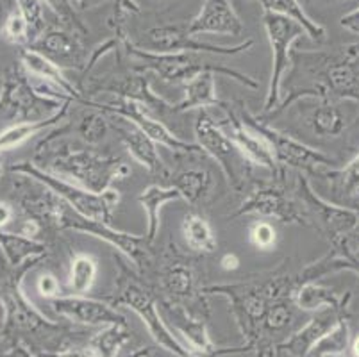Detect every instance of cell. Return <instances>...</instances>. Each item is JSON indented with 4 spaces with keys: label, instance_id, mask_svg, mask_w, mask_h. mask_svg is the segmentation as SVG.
<instances>
[{
    "label": "cell",
    "instance_id": "obj_1",
    "mask_svg": "<svg viewBox=\"0 0 359 357\" xmlns=\"http://www.w3.org/2000/svg\"><path fill=\"white\" fill-rule=\"evenodd\" d=\"M54 170L61 177L74 179V184L90 189L93 193H104L115 179H123L130 168L118 157H107L90 150H74L57 157Z\"/></svg>",
    "mask_w": 359,
    "mask_h": 357
},
{
    "label": "cell",
    "instance_id": "obj_2",
    "mask_svg": "<svg viewBox=\"0 0 359 357\" xmlns=\"http://www.w3.org/2000/svg\"><path fill=\"white\" fill-rule=\"evenodd\" d=\"M130 54H135L136 58H140L145 63V68L156 72L159 77H163L165 81H191L197 75L204 74V72H218V74L231 75L233 79H238L241 84L250 88H257V83H254L252 79L247 77V75L240 74L236 70H231V68L225 67H217V65L205 63L201 61L195 55L188 54V52H175V54H158V52H149L143 50V48L135 47L130 45Z\"/></svg>",
    "mask_w": 359,
    "mask_h": 357
},
{
    "label": "cell",
    "instance_id": "obj_3",
    "mask_svg": "<svg viewBox=\"0 0 359 357\" xmlns=\"http://www.w3.org/2000/svg\"><path fill=\"white\" fill-rule=\"evenodd\" d=\"M195 136L198 140V147L210 154L215 161H218L234 189H241L245 179H247L250 161L238 149L236 143L215 126L210 114L204 111L198 114L197 122H195Z\"/></svg>",
    "mask_w": 359,
    "mask_h": 357
},
{
    "label": "cell",
    "instance_id": "obj_4",
    "mask_svg": "<svg viewBox=\"0 0 359 357\" xmlns=\"http://www.w3.org/2000/svg\"><path fill=\"white\" fill-rule=\"evenodd\" d=\"M263 24L269 34L270 45H272V55H273V65H272V81H270V90L266 102H264V109L270 111L276 106L277 98H279L280 90V79L285 75L286 68L290 67V48L295 39L300 36H304L306 31L300 27L297 22L292 18H286L277 13L264 11L263 9Z\"/></svg>",
    "mask_w": 359,
    "mask_h": 357
},
{
    "label": "cell",
    "instance_id": "obj_5",
    "mask_svg": "<svg viewBox=\"0 0 359 357\" xmlns=\"http://www.w3.org/2000/svg\"><path fill=\"white\" fill-rule=\"evenodd\" d=\"M43 181L55 189V195H60L65 204L70 206L72 211L84 216L88 220L111 225L113 211L120 201L118 191L106 189L104 193H93L90 189L74 184V182H68L65 179H54V177L48 175L43 177Z\"/></svg>",
    "mask_w": 359,
    "mask_h": 357
},
{
    "label": "cell",
    "instance_id": "obj_6",
    "mask_svg": "<svg viewBox=\"0 0 359 357\" xmlns=\"http://www.w3.org/2000/svg\"><path fill=\"white\" fill-rule=\"evenodd\" d=\"M93 106L104 107L106 111H111V113H116L118 116L127 118V120H130L133 123H136L152 142L161 143V145L168 147V149L172 150H177V152H194V150L201 149L198 145H190V143H186L182 142V140H179V137H175L174 133H170L159 120H156V118L150 114L149 107H147L145 104L138 102V100L116 95V98H113L111 102H95Z\"/></svg>",
    "mask_w": 359,
    "mask_h": 357
},
{
    "label": "cell",
    "instance_id": "obj_7",
    "mask_svg": "<svg viewBox=\"0 0 359 357\" xmlns=\"http://www.w3.org/2000/svg\"><path fill=\"white\" fill-rule=\"evenodd\" d=\"M147 50L158 52V54H175V52H211V54H238L241 50H247L252 47V39L236 47H218V45L202 43L195 36L188 34L186 27L182 25H163L154 27L145 32L143 39Z\"/></svg>",
    "mask_w": 359,
    "mask_h": 357
},
{
    "label": "cell",
    "instance_id": "obj_8",
    "mask_svg": "<svg viewBox=\"0 0 359 357\" xmlns=\"http://www.w3.org/2000/svg\"><path fill=\"white\" fill-rule=\"evenodd\" d=\"M115 304H126L130 309L135 311L136 314L142 316V320L145 322V325L149 327L150 334L154 336L156 342L166 349L168 352L175 353L177 357H191V353H188V350L182 349L175 338L170 334V330L166 329L165 323H163L161 316H159V309L156 306V302L152 300L147 291H143L138 284L135 283H126L118 291V300H115Z\"/></svg>",
    "mask_w": 359,
    "mask_h": 357
},
{
    "label": "cell",
    "instance_id": "obj_9",
    "mask_svg": "<svg viewBox=\"0 0 359 357\" xmlns=\"http://www.w3.org/2000/svg\"><path fill=\"white\" fill-rule=\"evenodd\" d=\"M245 120H247V118H245ZM247 122H250V127H252L254 130H257V133L270 143L277 161L304 170H313L316 168V166L334 165V159H331V157L325 156V154L309 149L304 143L297 142V140L279 133V130L272 129V127H266L264 123H259L257 120H254V118H250Z\"/></svg>",
    "mask_w": 359,
    "mask_h": 357
},
{
    "label": "cell",
    "instance_id": "obj_10",
    "mask_svg": "<svg viewBox=\"0 0 359 357\" xmlns=\"http://www.w3.org/2000/svg\"><path fill=\"white\" fill-rule=\"evenodd\" d=\"M60 227H70L74 229V231L79 232H90V234L97 236L100 240H106L107 243H111L113 247L118 248V250L126 252L130 260H133V263L138 264V267H143V264L149 263V255H147V245H149V240H147V238L127 234V232H118L111 227V225H104L99 224V222L88 220V218L77 215L75 211L74 216H68L67 213H65Z\"/></svg>",
    "mask_w": 359,
    "mask_h": 357
},
{
    "label": "cell",
    "instance_id": "obj_11",
    "mask_svg": "<svg viewBox=\"0 0 359 357\" xmlns=\"http://www.w3.org/2000/svg\"><path fill=\"white\" fill-rule=\"evenodd\" d=\"M300 188H302V198H304L306 206L315 213L322 229L331 238L332 245L345 240L355 227H359V209L341 208V206H332L322 201L320 196L313 193L306 181L300 182Z\"/></svg>",
    "mask_w": 359,
    "mask_h": 357
},
{
    "label": "cell",
    "instance_id": "obj_12",
    "mask_svg": "<svg viewBox=\"0 0 359 357\" xmlns=\"http://www.w3.org/2000/svg\"><path fill=\"white\" fill-rule=\"evenodd\" d=\"M188 34H229L240 36L243 31L240 16L231 6V0H205L198 15L186 25Z\"/></svg>",
    "mask_w": 359,
    "mask_h": 357
},
{
    "label": "cell",
    "instance_id": "obj_13",
    "mask_svg": "<svg viewBox=\"0 0 359 357\" xmlns=\"http://www.w3.org/2000/svg\"><path fill=\"white\" fill-rule=\"evenodd\" d=\"M113 127L120 134V140L127 147L130 156L135 157L140 165L145 166L149 172L158 173V175H168L165 163L161 161V157H159L158 150H156L154 142L136 123H133L123 116H116Z\"/></svg>",
    "mask_w": 359,
    "mask_h": 357
},
{
    "label": "cell",
    "instance_id": "obj_14",
    "mask_svg": "<svg viewBox=\"0 0 359 357\" xmlns=\"http://www.w3.org/2000/svg\"><path fill=\"white\" fill-rule=\"evenodd\" d=\"M57 313L86 325H126V318L106 304L83 297H68L54 302Z\"/></svg>",
    "mask_w": 359,
    "mask_h": 357
},
{
    "label": "cell",
    "instance_id": "obj_15",
    "mask_svg": "<svg viewBox=\"0 0 359 357\" xmlns=\"http://www.w3.org/2000/svg\"><path fill=\"white\" fill-rule=\"evenodd\" d=\"M347 306L341 307H332V306H325L324 309H320L318 314H316L315 318L304 327V329H300L299 332L293 334L292 338L288 342H285L279 349L286 350L288 353H293V356H308L311 352L313 346L320 342V339L324 338L325 334L329 330L334 329L336 323L339 320H344V311Z\"/></svg>",
    "mask_w": 359,
    "mask_h": 357
},
{
    "label": "cell",
    "instance_id": "obj_16",
    "mask_svg": "<svg viewBox=\"0 0 359 357\" xmlns=\"http://www.w3.org/2000/svg\"><path fill=\"white\" fill-rule=\"evenodd\" d=\"M243 213H256V215L261 216H269V218H276L283 224H295L302 218L297 206L290 201L288 196L273 188L254 191L241 204L240 211L236 215H243Z\"/></svg>",
    "mask_w": 359,
    "mask_h": 357
},
{
    "label": "cell",
    "instance_id": "obj_17",
    "mask_svg": "<svg viewBox=\"0 0 359 357\" xmlns=\"http://www.w3.org/2000/svg\"><path fill=\"white\" fill-rule=\"evenodd\" d=\"M231 134L227 136L236 143L238 149L243 152V156L249 159L252 165L264 166V168H273L277 163L273 150L270 143L261 136L252 127L245 126L243 120L236 116H231Z\"/></svg>",
    "mask_w": 359,
    "mask_h": 357
},
{
    "label": "cell",
    "instance_id": "obj_18",
    "mask_svg": "<svg viewBox=\"0 0 359 357\" xmlns=\"http://www.w3.org/2000/svg\"><path fill=\"white\" fill-rule=\"evenodd\" d=\"M220 98L217 97V88H215L213 72H204L197 75L191 81H188L184 86V98L182 102L174 107V111H188L194 107H210L220 106Z\"/></svg>",
    "mask_w": 359,
    "mask_h": 357
},
{
    "label": "cell",
    "instance_id": "obj_19",
    "mask_svg": "<svg viewBox=\"0 0 359 357\" xmlns=\"http://www.w3.org/2000/svg\"><path fill=\"white\" fill-rule=\"evenodd\" d=\"M41 48L43 52H47L48 55H52L57 61H63V63H70L74 67H81V59H83L84 50L83 43H81L79 36L68 34V32H50L43 38L41 41Z\"/></svg>",
    "mask_w": 359,
    "mask_h": 357
},
{
    "label": "cell",
    "instance_id": "obj_20",
    "mask_svg": "<svg viewBox=\"0 0 359 357\" xmlns=\"http://www.w3.org/2000/svg\"><path fill=\"white\" fill-rule=\"evenodd\" d=\"M177 198H182L181 193L172 186V188H161L158 184L149 186L147 189H143L142 195L138 196L140 204L145 208L147 216H149V232H147V240L149 243L156 240L159 229V209L165 202L170 201H177Z\"/></svg>",
    "mask_w": 359,
    "mask_h": 357
},
{
    "label": "cell",
    "instance_id": "obj_21",
    "mask_svg": "<svg viewBox=\"0 0 359 357\" xmlns=\"http://www.w3.org/2000/svg\"><path fill=\"white\" fill-rule=\"evenodd\" d=\"M22 58H24L25 67H27L32 74L38 75V77L43 79V81L55 83L57 86L63 88V90L67 91L72 98H74V100H81V102L86 104V100H83V98H81L79 91L75 90V86L70 83V81H68V79H65V75L61 74L60 67H57L55 63H52L50 59L45 58L43 54H38V52H32V50L24 52V55H22Z\"/></svg>",
    "mask_w": 359,
    "mask_h": 357
},
{
    "label": "cell",
    "instance_id": "obj_22",
    "mask_svg": "<svg viewBox=\"0 0 359 357\" xmlns=\"http://www.w3.org/2000/svg\"><path fill=\"white\" fill-rule=\"evenodd\" d=\"M257 2L263 6L264 11L277 13V15H283L286 18H292L293 22H297L300 27L304 29L306 34L311 39H322L325 36V29L306 15L302 6L299 4V0H257Z\"/></svg>",
    "mask_w": 359,
    "mask_h": 357
},
{
    "label": "cell",
    "instance_id": "obj_23",
    "mask_svg": "<svg viewBox=\"0 0 359 357\" xmlns=\"http://www.w3.org/2000/svg\"><path fill=\"white\" fill-rule=\"evenodd\" d=\"M172 186L181 193L184 201L197 204L210 191L211 175L202 168L184 170L172 179Z\"/></svg>",
    "mask_w": 359,
    "mask_h": 357
},
{
    "label": "cell",
    "instance_id": "obj_24",
    "mask_svg": "<svg viewBox=\"0 0 359 357\" xmlns=\"http://www.w3.org/2000/svg\"><path fill=\"white\" fill-rule=\"evenodd\" d=\"M348 299H351V295H347V297H338L332 290L311 283V281L309 283H302V288L297 293V304H299L300 309L306 311L322 309L324 306H347Z\"/></svg>",
    "mask_w": 359,
    "mask_h": 357
},
{
    "label": "cell",
    "instance_id": "obj_25",
    "mask_svg": "<svg viewBox=\"0 0 359 357\" xmlns=\"http://www.w3.org/2000/svg\"><path fill=\"white\" fill-rule=\"evenodd\" d=\"M309 126L318 136H339L345 130V118L334 104L324 98V102L313 111Z\"/></svg>",
    "mask_w": 359,
    "mask_h": 357
},
{
    "label": "cell",
    "instance_id": "obj_26",
    "mask_svg": "<svg viewBox=\"0 0 359 357\" xmlns=\"http://www.w3.org/2000/svg\"><path fill=\"white\" fill-rule=\"evenodd\" d=\"M182 231H184V238L188 241V245H190L191 250L211 252L217 247V241H215V236L210 224L204 218H201V216H186Z\"/></svg>",
    "mask_w": 359,
    "mask_h": 357
},
{
    "label": "cell",
    "instance_id": "obj_27",
    "mask_svg": "<svg viewBox=\"0 0 359 357\" xmlns=\"http://www.w3.org/2000/svg\"><path fill=\"white\" fill-rule=\"evenodd\" d=\"M97 277V261L86 254H77L72 260L70 268V284L75 295H83L91 290Z\"/></svg>",
    "mask_w": 359,
    "mask_h": 357
},
{
    "label": "cell",
    "instance_id": "obj_28",
    "mask_svg": "<svg viewBox=\"0 0 359 357\" xmlns=\"http://www.w3.org/2000/svg\"><path fill=\"white\" fill-rule=\"evenodd\" d=\"M348 346V325L345 320H339L334 329L329 330L324 338L320 339L311 352L315 357H338L345 353Z\"/></svg>",
    "mask_w": 359,
    "mask_h": 357
},
{
    "label": "cell",
    "instance_id": "obj_29",
    "mask_svg": "<svg viewBox=\"0 0 359 357\" xmlns=\"http://www.w3.org/2000/svg\"><path fill=\"white\" fill-rule=\"evenodd\" d=\"M127 339H129L127 323L126 325H109V329L100 332L91 342V349L95 350L99 357H115Z\"/></svg>",
    "mask_w": 359,
    "mask_h": 357
},
{
    "label": "cell",
    "instance_id": "obj_30",
    "mask_svg": "<svg viewBox=\"0 0 359 357\" xmlns=\"http://www.w3.org/2000/svg\"><path fill=\"white\" fill-rule=\"evenodd\" d=\"M163 286L174 297H188L194 290V274L184 264H172L163 275Z\"/></svg>",
    "mask_w": 359,
    "mask_h": 357
},
{
    "label": "cell",
    "instance_id": "obj_31",
    "mask_svg": "<svg viewBox=\"0 0 359 357\" xmlns=\"http://www.w3.org/2000/svg\"><path fill=\"white\" fill-rule=\"evenodd\" d=\"M174 323L177 325V329L184 334L186 339H190L191 345L197 346L198 350L204 352V350L211 349V343H210V338H208V334H205L204 323H201L198 320L188 318L184 313L175 314Z\"/></svg>",
    "mask_w": 359,
    "mask_h": 357
},
{
    "label": "cell",
    "instance_id": "obj_32",
    "mask_svg": "<svg viewBox=\"0 0 359 357\" xmlns=\"http://www.w3.org/2000/svg\"><path fill=\"white\" fill-rule=\"evenodd\" d=\"M329 177L334 179L336 188L345 196L359 195V154L345 168L329 173Z\"/></svg>",
    "mask_w": 359,
    "mask_h": 357
},
{
    "label": "cell",
    "instance_id": "obj_33",
    "mask_svg": "<svg viewBox=\"0 0 359 357\" xmlns=\"http://www.w3.org/2000/svg\"><path fill=\"white\" fill-rule=\"evenodd\" d=\"M293 311L288 304L280 302V300H276V302L270 304L269 311L264 314L263 327L264 330L269 332H279V330L286 329L288 325H292L293 322Z\"/></svg>",
    "mask_w": 359,
    "mask_h": 357
},
{
    "label": "cell",
    "instance_id": "obj_34",
    "mask_svg": "<svg viewBox=\"0 0 359 357\" xmlns=\"http://www.w3.org/2000/svg\"><path fill=\"white\" fill-rule=\"evenodd\" d=\"M57 118H60V114H55L54 118H50V120H47V122L22 123V126H16V127H13V129L6 130L4 134H0V150L11 149V147L18 145V143L24 142L25 137L32 136V134L38 133L40 129H43L45 126L52 123L54 120H57Z\"/></svg>",
    "mask_w": 359,
    "mask_h": 357
},
{
    "label": "cell",
    "instance_id": "obj_35",
    "mask_svg": "<svg viewBox=\"0 0 359 357\" xmlns=\"http://www.w3.org/2000/svg\"><path fill=\"white\" fill-rule=\"evenodd\" d=\"M107 130V122L104 120L100 114H91L83 120V126H81V134L86 142L97 143L100 142L104 136H106Z\"/></svg>",
    "mask_w": 359,
    "mask_h": 357
},
{
    "label": "cell",
    "instance_id": "obj_36",
    "mask_svg": "<svg viewBox=\"0 0 359 357\" xmlns=\"http://www.w3.org/2000/svg\"><path fill=\"white\" fill-rule=\"evenodd\" d=\"M250 240L261 250H269V248H272L276 245V229L270 224H266V222H259L250 231Z\"/></svg>",
    "mask_w": 359,
    "mask_h": 357
},
{
    "label": "cell",
    "instance_id": "obj_37",
    "mask_svg": "<svg viewBox=\"0 0 359 357\" xmlns=\"http://www.w3.org/2000/svg\"><path fill=\"white\" fill-rule=\"evenodd\" d=\"M38 290L43 297H55V295H60V283L52 274H45L38 281Z\"/></svg>",
    "mask_w": 359,
    "mask_h": 357
},
{
    "label": "cell",
    "instance_id": "obj_38",
    "mask_svg": "<svg viewBox=\"0 0 359 357\" xmlns=\"http://www.w3.org/2000/svg\"><path fill=\"white\" fill-rule=\"evenodd\" d=\"M25 32H27V22L24 16L15 15L8 22V34L11 39H24Z\"/></svg>",
    "mask_w": 359,
    "mask_h": 357
},
{
    "label": "cell",
    "instance_id": "obj_39",
    "mask_svg": "<svg viewBox=\"0 0 359 357\" xmlns=\"http://www.w3.org/2000/svg\"><path fill=\"white\" fill-rule=\"evenodd\" d=\"M339 25H341L345 31L359 36V8L352 9L351 13H347L345 16H341V18H339Z\"/></svg>",
    "mask_w": 359,
    "mask_h": 357
},
{
    "label": "cell",
    "instance_id": "obj_40",
    "mask_svg": "<svg viewBox=\"0 0 359 357\" xmlns=\"http://www.w3.org/2000/svg\"><path fill=\"white\" fill-rule=\"evenodd\" d=\"M220 264L224 270L231 271V270H236V268L240 267V260H238L236 254H225L224 257H222Z\"/></svg>",
    "mask_w": 359,
    "mask_h": 357
},
{
    "label": "cell",
    "instance_id": "obj_41",
    "mask_svg": "<svg viewBox=\"0 0 359 357\" xmlns=\"http://www.w3.org/2000/svg\"><path fill=\"white\" fill-rule=\"evenodd\" d=\"M9 220H11V209H9V206L0 202V227L8 224Z\"/></svg>",
    "mask_w": 359,
    "mask_h": 357
},
{
    "label": "cell",
    "instance_id": "obj_42",
    "mask_svg": "<svg viewBox=\"0 0 359 357\" xmlns=\"http://www.w3.org/2000/svg\"><path fill=\"white\" fill-rule=\"evenodd\" d=\"M102 0H74L75 6H79V8H90L93 4H99Z\"/></svg>",
    "mask_w": 359,
    "mask_h": 357
},
{
    "label": "cell",
    "instance_id": "obj_43",
    "mask_svg": "<svg viewBox=\"0 0 359 357\" xmlns=\"http://www.w3.org/2000/svg\"><path fill=\"white\" fill-rule=\"evenodd\" d=\"M352 352H354L355 357H359V336L354 339V343H352Z\"/></svg>",
    "mask_w": 359,
    "mask_h": 357
},
{
    "label": "cell",
    "instance_id": "obj_44",
    "mask_svg": "<svg viewBox=\"0 0 359 357\" xmlns=\"http://www.w3.org/2000/svg\"><path fill=\"white\" fill-rule=\"evenodd\" d=\"M120 2H123V0H116V4H120Z\"/></svg>",
    "mask_w": 359,
    "mask_h": 357
}]
</instances>
